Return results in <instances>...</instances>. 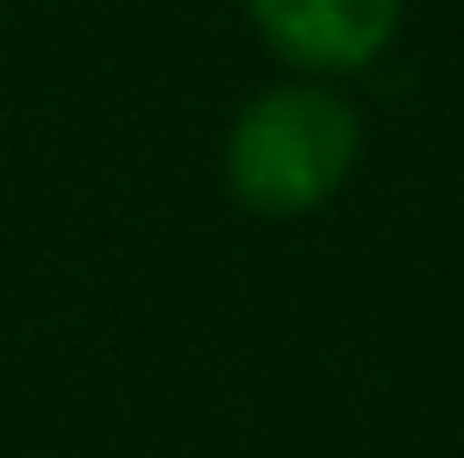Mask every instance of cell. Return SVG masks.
<instances>
[{"instance_id":"1","label":"cell","mask_w":464,"mask_h":458,"mask_svg":"<svg viewBox=\"0 0 464 458\" xmlns=\"http://www.w3.org/2000/svg\"><path fill=\"white\" fill-rule=\"evenodd\" d=\"M358 113L314 82L257 94L227 132V189L264 220H295L333 201L358 163Z\"/></svg>"},{"instance_id":"2","label":"cell","mask_w":464,"mask_h":458,"mask_svg":"<svg viewBox=\"0 0 464 458\" xmlns=\"http://www.w3.org/2000/svg\"><path fill=\"white\" fill-rule=\"evenodd\" d=\"M264 44L314 76L377 63L401 25V0H245Z\"/></svg>"}]
</instances>
